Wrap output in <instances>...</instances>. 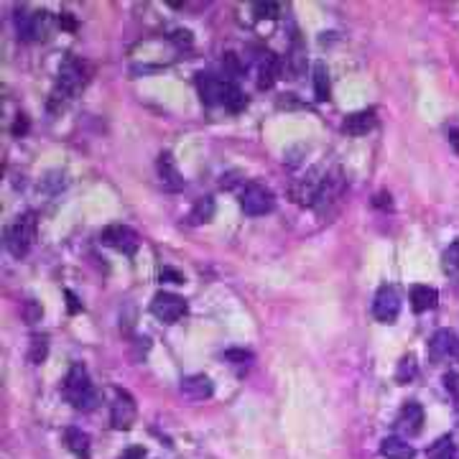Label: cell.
Masks as SVG:
<instances>
[{"label": "cell", "mask_w": 459, "mask_h": 459, "mask_svg": "<svg viewBox=\"0 0 459 459\" xmlns=\"http://www.w3.org/2000/svg\"><path fill=\"white\" fill-rule=\"evenodd\" d=\"M87 77H85V67L82 62L74 57H67L64 64L59 67V77H57V85L51 90V97H49V110L51 113H57L67 105V100H71L77 95L82 87H85Z\"/></svg>", "instance_id": "obj_1"}, {"label": "cell", "mask_w": 459, "mask_h": 459, "mask_svg": "<svg viewBox=\"0 0 459 459\" xmlns=\"http://www.w3.org/2000/svg\"><path fill=\"white\" fill-rule=\"evenodd\" d=\"M64 396L71 403V409L77 411H92L97 406V390L92 385L85 365L74 362L69 367V373L64 378Z\"/></svg>", "instance_id": "obj_2"}, {"label": "cell", "mask_w": 459, "mask_h": 459, "mask_svg": "<svg viewBox=\"0 0 459 459\" xmlns=\"http://www.w3.org/2000/svg\"><path fill=\"white\" fill-rule=\"evenodd\" d=\"M36 240V214L26 212L21 217H15L13 225L6 227V247L11 250V255L21 258L31 250Z\"/></svg>", "instance_id": "obj_3"}, {"label": "cell", "mask_w": 459, "mask_h": 459, "mask_svg": "<svg viewBox=\"0 0 459 459\" xmlns=\"http://www.w3.org/2000/svg\"><path fill=\"white\" fill-rule=\"evenodd\" d=\"M15 29H18V36H21L23 41H43V39H49L51 29H54V18L46 11L29 13L23 8L15 15Z\"/></svg>", "instance_id": "obj_4"}, {"label": "cell", "mask_w": 459, "mask_h": 459, "mask_svg": "<svg viewBox=\"0 0 459 459\" xmlns=\"http://www.w3.org/2000/svg\"><path fill=\"white\" fill-rule=\"evenodd\" d=\"M240 207L242 212L250 214V217H261V214H268L275 207V197L268 186L250 181L240 191Z\"/></svg>", "instance_id": "obj_5"}, {"label": "cell", "mask_w": 459, "mask_h": 459, "mask_svg": "<svg viewBox=\"0 0 459 459\" xmlns=\"http://www.w3.org/2000/svg\"><path fill=\"white\" fill-rule=\"evenodd\" d=\"M151 311L153 317L163 324H177L179 319L186 314V301L177 294H169V291H158L151 301Z\"/></svg>", "instance_id": "obj_6"}, {"label": "cell", "mask_w": 459, "mask_h": 459, "mask_svg": "<svg viewBox=\"0 0 459 459\" xmlns=\"http://www.w3.org/2000/svg\"><path fill=\"white\" fill-rule=\"evenodd\" d=\"M100 240H102V245L113 247V250H118V253H125V255H133L135 250H138V245H141V240H138V233H135V230H130L128 225H110V227H105V230L100 233Z\"/></svg>", "instance_id": "obj_7"}, {"label": "cell", "mask_w": 459, "mask_h": 459, "mask_svg": "<svg viewBox=\"0 0 459 459\" xmlns=\"http://www.w3.org/2000/svg\"><path fill=\"white\" fill-rule=\"evenodd\" d=\"M398 314H401V299H398L396 289L381 286L373 299V317L381 324H393L398 319Z\"/></svg>", "instance_id": "obj_8"}, {"label": "cell", "mask_w": 459, "mask_h": 459, "mask_svg": "<svg viewBox=\"0 0 459 459\" xmlns=\"http://www.w3.org/2000/svg\"><path fill=\"white\" fill-rule=\"evenodd\" d=\"M135 421V401L130 398V393L125 390H118L113 401V409H110V424L118 431H128Z\"/></svg>", "instance_id": "obj_9"}, {"label": "cell", "mask_w": 459, "mask_h": 459, "mask_svg": "<svg viewBox=\"0 0 459 459\" xmlns=\"http://www.w3.org/2000/svg\"><path fill=\"white\" fill-rule=\"evenodd\" d=\"M197 90H199V97L205 105H225V92H227V79L212 77V74H205V71H199L197 74Z\"/></svg>", "instance_id": "obj_10"}, {"label": "cell", "mask_w": 459, "mask_h": 459, "mask_svg": "<svg viewBox=\"0 0 459 459\" xmlns=\"http://www.w3.org/2000/svg\"><path fill=\"white\" fill-rule=\"evenodd\" d=\"M459 347V339L452 329H439L429 342V355L431 360H444V357H454Z\"/></svg>", "instance_id": "obj_11"}, {"label": "cell", "mask_w": 459, "mask_h": 459, "mask_svg": "<svg viewBox=\"0 0 459 459\" xmlns=\"http://www.w3.org/2000/svg\"><path fill=\"white\" fill-rule=\"evenodd\" d=\"M398 426H401L409 437H416L424 429V409L416 401H409L398 413Z\"/></svg>", "instance_id": "obj_12"}, {"label": "cell", "mask_w": 459, "mask_h": 459, "mask_svg": "<svg viewBox=\"0 0 459 459\" xmlns=\"http://www.w3.org/2000/svg\"><path fill=\"white\" fill-rule=\"evenodd\" d=\"M156 169H158V179H161V184L169 191H179L184 186V179H181V174H179V166H177V161L171 158V153L158 156Z\"/></svg>", "instance_id": "obj_13"}, {"label": "cell", "mask_w": 459, "mask_h": 459, "mask_svg": "<svg viewBox=\"0 0 459 459\" xmlns=\"http://www.w3.org/2000/svg\"><path fill=\"white\" fill-rule=\"evenodd\" d=\"M375 123H378V118H375V110H357V113L347 115L345 123H342V130H345L347 135H367L370 130L375 128Z\"/></svg>", "instance_id": "obj_14"}, {"label": "cell", "mask_w": 459, "mask_h": 459, "mask_svg": "<svg viewBox=\"0 0 459 459\" xmlns=\"http://www.w3.org/2000/svg\"><path fill=\"white\" fill-rule=\"evenodd\" d=\"M181 393L191 401H205L214 393V385L207 375H189L181 381Z\"/></svg>", "instance_id": "obj_15"}, {"label": "cell", "mask_w": 459, "mask_h": 459, "mask_svg": "<svg viewBox=\"0 0 459 459\" xmlns=\"http://www.w3.org/2000/svg\"><path fill=\"white\" fill-rule=\"evenodd\" d=\"M381 454H383V457H388V459H413V457H416L413 446H411L406 439H398V437L383 439Z\"/></svg>", "instance_id": "obj_16"}, {"label": "cell", "mask_w": 459, "mask_h": 459, "mask_svg": "<svg viewBox=\"0 0 459 459\" xmlns=\"http://www.w3.org/2000/svg\"><path fill=\"white\" fill-rule=\"evenodd\" d=\"M437 301H439V294H437V289H431V286H413L411 289V306H413V311H429V309H434L437 306Z\"/></svg>", "instance_id": "obj_17"}, {"label": "cell", "mask_w": 459, "mask_h": 459, "mask_svg": "<svg viewBox=\"0 0 459 459\" xmlns=\"http://www.w3.org/2000/svg\"><path fill=\"white\" fill-rule=\"evenodd\" d=\"M64 441H67V446H69L71 454H77L79 459H87L90 457V437H87L82 429H67L64 431Z\"/></svg>", "instance_id": "obj_18"}, {"label": "cell", "mask_w": 459, "mask_h": 459, "mask_svg": "<svg viewBox=\"0 0 459 459\" xmlns=\"http://www.w3.org/2000/svg\"><path fill=\"white\" fill-rule=\"evenodd\" d=\"M214 217V199L212 197H202L194 202L189 212V225H207V222H212Z\"/></svg>", "instance_id": "obj_19"}, {"label": "cell", "mask_w": 459, "mask_h": 459, "mask_svg": "<svg viewBox=\"0 0 459 459\" xmlns=\"http://www.w3.org/2000/svg\"><path fill=\"white\" fill-rule=\"evenodd\" d=\"M275 79H278V57L266 54V59L261 62V71H258V87L268 90V87H273Z\"/></svg>", "instance_id": "obj_20"}, {"label": "cell", "mask_w": 459, "mask_h": 459, "mask_svg": "<svg viewBox=\"0 0 459 459\" xmlns=\"http://www.w3.org/2000/svg\"><path fill=\"white\" fill-rule=\"evenodd\" d=\"M314 95H317L319 102L329 100V95H332V87H329V71H327V67L322 62L314 64Z\"/></svg>", "instance_id": "obj_21"}, {"label": "cell", "mask_w": 459, "mask_h": 459, "mask_svg": "<svg viewBox=\"0 0 459 459\" xmlns=\"http://www.w3.org/2000/svg\"><path fill=\"white\" fill-rule=\"evenodd\" d=\"M441 268L449 275H459V238L441 255Z\"/></svg>", "instance_id": "obj_22"}, {"label": "cell", "mask_w": 459, "mask_h": 459, "mask_svg": "<svg viewBox=\"0 0 459 459\" xmlns=\"http://www.w3.org/2000/svg\"><path fill=\"white\" fill-rule=\"evenodd\" d=\"M416 373H418L416 357H413V355H406V357H401V362H398V370H396V381L398 383H411L413 378H416Z\"/></svg>", "instance_id": "obj_23"}, {"label": "cell", "mask_w": 459, "mask_h": 459, "mask_svg": "<svg viewBox=\"0 0 459 459\" xmlns=\"http://www.w3.org/2000/svg\"><path fill=\"white\" fill-rule=\"evenodd\" d=\"M245 95H242V90L238 85H233V82H227V92H225V107L227 110H233V113H240L242 107H245Z\"/></svg>", "instance_id": "obj_24"}, {"label": "cell", "mask_w": 459, "mask_h": 459, "mask_svg": "<svg viewBox=\"0 0 459 459\" xmlns=\"http://www.w3.org/2000/svg\"><path fill=\"white\" fill-rule=\"evenodd\" d=\"M46 355H49V342H46V337H34V339H31L29 360L34 362V365H39V362L46 360Z\"/></svg>", "instance_id": "obj_25"}, {"label": "cell", "mask_w": 459, "mask_h": 459, "mask_svg": "<svg viewBox=\"0 0 459 459\" xmlns=\"http://www.w3.org/2000/svg\"><path fill=\"white\" fill-rule=\"evenodd\" d=\"M454 452V444H452V437H441L437 444L429 449V457L431 459H449Z\"/></svg>", "instance_id": "obj_26"}, {"label": "cell", "mask_w": 459, "mask_h": 459, "mask_svg": "<svg viewBox=\"0 0 459 459\" xmlns=\"http://www.w3.org/2000/svg\"><path fill=\"white\" fill-rule=\"evenodd\" d=\"M21 314H23V319H26V324H36V322H41L43 309H41V304H39V301L29 299V301H23Z\"/></svg>", "instance_id": "obj_27"}, {"label": "cell", "mask_w": 459, "mask_h": 459, "mask_svg": "<svg viewBox=\"0 0 459 459\" xmlns=\"http://www.w3.org/2000/svg\"><path fill=\"white\" fill-rule=\"evenodd\" d=\"M255 13H258V18H278L281 6L278 3H255Z\"/></svg>", "instance_id": "obj_28"}, {"label": "cell", "mask_w": 459, "mask_h": 459, "mask_svg": "<svg viewBox=\"0 0 459 459\" xmlns=\"http://www.w3.org/2000/svg\"><path fill=\"white\" fill-rule=\"evenodd\" d=\"M225 360L233 362V365H247V362L253 360V355L247 352V350H227Z\"/></svg>", "instance_id": "obj_29"}, {"label": "cell", "mask_w": 459, "mask_h": 459, "mask_svg": "<svg viewBox=\"0 0 459 459\" xmlns=\"http://www.w3.org/2000/svg\"><path fill=\"white\" fill-rule=\"evenodd\" d=\"M444 388L452 393L454 403H457V411H459V373H446L444 375Z\"/></svg>", "instance_id": "obj_30"}, {"label": "cell", "mask_w": 459, "mask_h": 459, "mask_svg": "<svg viewBox=\"0 0 459 459\" xmlns=\"http://www.w3.org/2000/svg\"><path fill=\"white\" fill-rule=\"evenodd\" d=\"M161 281H169V283H177V286H181L186 278H184V273H179V270H174V268H163L161 270Z\"/></svg>", "instance_id": "obj_31"}, {"label": "cell", "mask_w": 459, "mask_h": 459, "mask_svg": "<svg viewBox=\"0 0 459 459\" xmlns=\"http://www.w3.org/2000/svg\"><path fill=\"white\" fill-rule=\"evenodd\" d=\"M118 459H146V449H143V446H130V449L123 452Z\"/></svg>", "instance_id": "obj_32"}, {"label": "cell", "mask_w": 459, "mask_h": 459, "mask_svg": "<svg viewBox=\"0 0 459 459\" xmlns=\"http://www.w3.org/2000/svg\"><path fill=\"white\" fill-rule=\"evenodd\" d=\"M26 130H29V118H26V115H18L13 123V135H23Z\"/></svg>", "instance_id": "obj_33"}, {"label": "cell", "mask_w": 459, "mask_h": 459, "mask_svg": "<svg viewBox=\"0 0 459 459\" xmlns=\"http://www.w3.org/2000/svg\"><path fill=\"white\" fill-rule=\"evenodd\" d=\"M446 138H449V143H452V149L459 153V128H452V130L446 133Z\"/></svg>", "instance_id": "obj_34"}, {"label": "cell", "mask_w": 459, "mask_h": 459, "mask_svg": "<svg viewBox=\"0 0 459 459\" xmlns=\"http://www.w3.org/2000/svg\"><path fill=\"white\" fill-rule=\"evenodd\" d=\"M174 41H177V43H186V46H189V43H191V34H189V31H177V34H174Z\"/></svg>", "instance_id": "obj_35"}, {"label": "cell", "mask_w": 459, "mask_h": 459, "mask_svg": "<svg viewBox=\"0 0 459 459\" xmlns=\"http://www.w3.org/2000/svg\"><path fill=\"white\" fill-rule=\"evenodd\" d=\"M375 207H383V210H385V207H390V194H385V191H381V194L375 197Z\"/></svg>", "instance_id": "obj_36"}, {"label": "cell", "mask_w": 459, "mask_h": 459, "mask_svg": "<svg viewBox=\"0 0 459 459\" xmlns=\"http://www.w3.org/2000/svg\"><path fill=\"white\" fill-rule=\"evenodd\" d=\"M67 299H69V311H71V314H77V311H79V301H77V296H74L71 291H67Z\"/></svg>", "instance_id": "obj_37"}, {"label": "cell", "mask_w": 459, "mask_h": 459, "mask_svg": "<svg viewBox=\"0 0 459 459\" xmlns=\"http://www.w3.org/2000/svg\"><path fill=\"white\" fill-rule=\"evenodd\" d=\"M62 26H67V29H74V21L69 18V13H64V15H62Z\"/></svg>", "instance_id": "obj_38"}, {"label": "cell", "mask_w": 459, "mask_h": 459, "mask_svg": "<svg viewBox=\"0 0 459 459\" xmlns=\"http://www.w3.org/2000/svg\"><path fill=\"white\" fill-rule=\"evenodd\" d=\"M454 357H457V360H459V347H457V352H454Z\"/></svg>", "instance_id": "obj_39"}]
</instances>
